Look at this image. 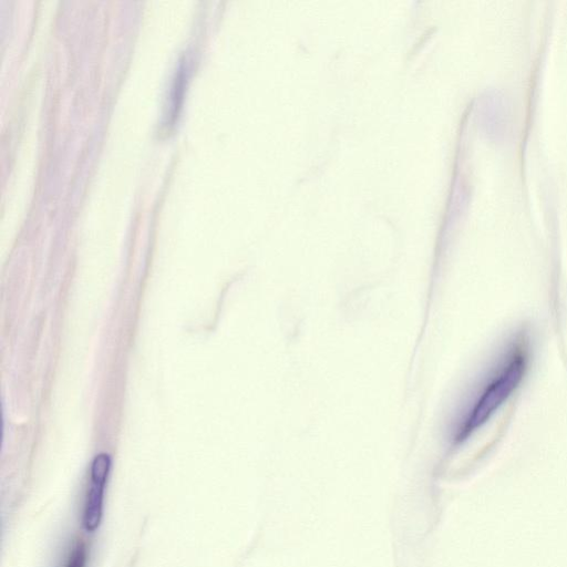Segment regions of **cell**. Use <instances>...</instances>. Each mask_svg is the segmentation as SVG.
Wrapping results in <instances>:
<instances>
[{"label":"cell","instance_id":"obj_1","mask_svg":"<svg viewBox=\"0 0 567 567\" xmlns=\"http://www.w3.org/2000/svg\"><path fill=\"white\" fill-rule=\"evenodd\" d=\"M529 361L530 342L526 333L507 340L468 395L454 427L455 441H463L494 415L519 386Z\"/></svg>","mask_w":567,"mask_h":567},{"label":"cell","instance_id":"obj_2","mask_svg":"<svg viewBox=\"0 0 567 567\" xmlns=\"http://www.w3.org/2000/svg\"><path fill=\"white\" fill-rule=\"evenodd\" d=\"M110 470L111 457L109 454L100 453L93 458L90 488L82 514V524L87 532H94L100 526L103 514L104 491Z\"/></svg>","mask_w":567,"mask_h":567},{"label":"cell","instance_id":"obj_3","mask_svg":"<svg viewBox=\"0 0 567 567\" xmlns=\"http://www.w3.org/2000/svg\"><path fill=\"white\" fill-rule=\"evenodd\" d=\"M86 561V550L82 543H78L68 560L65 567H85Z\"/></svg>","mask_w":567,"mask_h":567}]
</instances>
